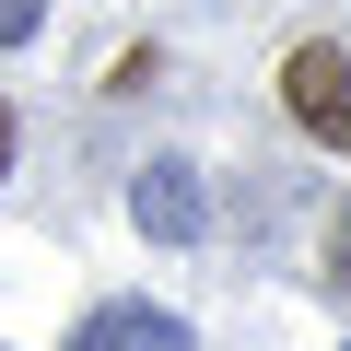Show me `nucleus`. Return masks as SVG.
I'll use <instances>...</instances> for the list:
<instances>
[{"label": "nucleus", "mask_w": 351, "mask_h": 351, "mask_svg": "<svg viewBox=\"0 0 351 351\" xmlns=\"http://www.w3.org/2000/svg\"><path fill=\"white\" fill-rule=\"evenodd\" d=\"M281 106H293V129H304V141H351V47L304 36V47L281 59Z\"/></svg>", "instance_id": "obj_1"}, {"label": "nucleus", "mask_w": 351, "mask_h": 351, "mask_svg": "<svg viewBox=\"0 0 351 351\" xmlns=\"http://www.w3.org/2000/svg\"><path fill=\"white\" fill-rule=\"evenodd\" d=\"M129 211H141V234H164V246H188L199 223H211V199H199V164H141V188H129Z\"/></svg>", "instance_id": "obj_2"}, {"label": "nucleus", "mask_w": 351, "mask_h": 351, "mask_svg": "<svg viewBox=\"0 0 351 351\" xmlns=\"http://www.w3.org/2000/svg\"><path fill=\"white\" fill-rule=\"evenodd\" d=\"M71 351H199L188 316H164V304H94L71 328Z\"/></svg>", "instance_id": "obj_3"}, {"label": "nucleus", "mask_w": 351, "mask_h": 351, "mask_svg": "<svg viewBox=\"0 0 351 351\" xmlns=\"http://www.w3.org/2000/svg\"><path fill=\"white\" fill-rule=\"evenodd\" d=\"M12 36H36V0H0V47H12Z\"/></svg>", "instance_id": "obj_4"}, {"label": "nucleus", "mask_w": 351, "mask_h": 351, "mask_svg": "<svg viewBox=\"0 0 351 351\" xmlns=\"http://www.w3.org/2000/svg\"><path fill=\"white\" fill-rule=\"evenodd\" d=\"M0 164H12V106H0Z\"/></svg>", "instance_id": "obj_5"}]
</instances>
